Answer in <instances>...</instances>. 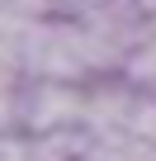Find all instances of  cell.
I'll list each match as a JSON object with an SVG mask.
<instances>
[{"label": "cell", "mask_w": 156, "mask_h": 161, "mask_svg": "<svg viewBox=\"0 0 156 161\" xmlns=\"http://www.w3.org/2000/svg\"><path fill=\"white\" fill-rule=\"evenodd\" d=\"M123 76L137 90H156V14L142 19V29H137V38L123 57Z\"/></svg>", "instance_id": "cell-1"}, {"label": "cell", "mask_w": 156, "mask_h": 161, "mask_svg": "<svg viewBox=\"0 0 156 161\" xmlns=\"http://www.w3.org/2000/svg\"><path fill=\"white\" fill-rule=\"evenodd\" d=\"M76 161H156V152L147 142H137L132 133H109V137L81 133V156Z\"/></svg>", "instance_id": "cell-2"}, {"label": "cell", "mask_w": 156, "mask_h": 161, "mask_svg": "<svg viewBox=\"0 0 156 161\" xmlns=\"http://www.w3.org/2000/svg\"><path fill=\"white\" fill-rule=\"evenodd\" d=\"M128 133L156 152V90H142V95H137V109H132V123H128Z\"/></svg>", "instance_id": "cell-3"}]
</instances>
